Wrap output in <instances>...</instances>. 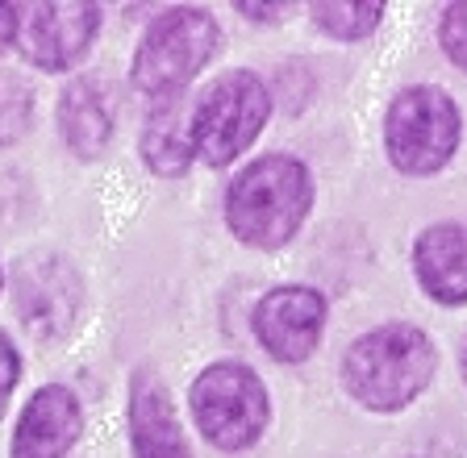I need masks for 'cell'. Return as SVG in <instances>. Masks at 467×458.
<instances>
[{
  "mask_svg": "<svg viewBox=\"0 0 467 458\" xmlns=\"http://www.w3.org/2000/svg\"><path fill=\"white\" fill-rule=\"evenodd\" d=\"M313 171L296 155H259L230 179L222 196V217L234 242L246 250L275 254L305 229L313 213Z\"/></svg>",
  "mask_w": 467,
  "mask_h": 458,
  "instance_id": "1",
  "label": "cell"
},
{
  "mask_svg": "<svg viewBox=\"0 0 467 458\" xmlns=\"http://www.w3.org/2000/svg\"><path fill=\"white\" fill-rule=\"evenodd\" d=\"M438 375V346L421 325L384 321L342 351L338 380L359 409L376 417L405 412L413 400L426 396Z\"/></svg>",
  "mask_w": 467,
  "mask_h": 458,
  "instance_id": "2",
  "label": "cell"
},
{
  "mask_svg": "<svg viewBox=\"0 0 467 458\" xmlns=\"http://www.w3.org/2000/svg\"><path fill=\"white\" fill-rule=\"evenodd\" d=\"M222 46L217 17L201 5H171L142 30L130 59V84L150 105L180 100Z\"/></svg>",
  "mask_w": 467,
  "mask_h": 458,
  "instance_id": "3",
  "label": "cell"
},
{
  "mask_svg": "<svg viewBox=\"0 0 467 458\" xmlns=\"http://www.w3.org/2000/svg\"><path fill=\"white\" fill-rule=\"evenodd\" d=\"M188 412L204 442L222 454H246L272 425V392L259 371L222 359L188 383Z\"/></svg>",
  "mask_w": 467,
  "mask_h": 458,
  "instance_id": "4",
  "label": "cell"
},
{
  "mask_svg": "<svg viewBox=\"0 0 467 458\" xmlns=\"http://www.w3.org/2000/svg\"><path fill=\"white\" fill-rule=\"evenodd\" d=\"M463 142V113L438 84H409L384 113V155L409 179L438 176Z\"/></svg>",
  "mask_w": 467,
  "mask_h": 458,
  "instance_id": "5",
  "label": "cell"
},
{
  "mask_svg": "<svg viewBox=\"0 0 467 458\" xmlns=\"http://www.w3.org/2000/svg\"><path fill=\"white\" fill-rule=\"evenodd\" d=\"M272 121V92L259 71L234 67L201 92L192 105V150L196 163L225 171L259 142Z\"/></svg>",
  "mask_w": 467,
  "mask_h": 458,
  "instance_id": "6",
  "label": "cell"
},
{
  "mask_svg": "<svg viewBox=\"0 0 467 458\" xmlns=\"http://www.w3.org/2000/svg\"><path fill=\"white\" fill-rule=\"evenodd\" d=\"M17 50L29 67L63 76L88 59V50L105 25V9L88 0H42V5H17Z\"/></svg>",
  "mask_w": 467,
  "mask_h": 458,
  "instance_id": "7",
  "label": "cell"
},
{
  "mask_svg": "<svg viewBox=\"0 0 467 458\" xmlns=\"http://www.w3.org/2000/svg\"><path fill=\"white\" fill-rule=\"evenodd\" d=\"M326 317H330V304L317 288L309 283H280V288H267V292L254 300L251 309V330L267 359L284 362V367H296V362H309L313 351L321 346V333H326Z\"/></svg>",
  "mask_w": 467,
  "mask_h": 458,
  "instance_id": "8",
  "label": "cell"
},
{
  "mask_svg": "<svg viewBox=\"0 0 467 458\" xmlns=\"http://www.w3.org/2000/svg\"><path fill=\"white\" fill-rule=\"evenodd\" d=\"M13 304H17L21 325L38 341H63L79 321L84 283L67 259L29 254L13 271Z\"/></svg>",
  "mask_w": 467,
  "mask_h": 458,
  "instance_id": "9",
  "label": "cell"
},
{
  "mask_svg": "<svg viewBox=\"0 0 467 458\" xmlns=\"http://www.w3.org/2000/svg\"><path fill=\"white\" fill-rule=\"evenodd\" d=\"M84 433V404L67 383H42L26 400L9 438V458H67Z\"/></svg>",
  "mask_w": 467,
  "mask_h": 458,
  "instance_id": "10",
  "label": "cell"
},
{
  "mask_svg": "<svg viewBox=\"0 0 467 458\" xmlns=\"http://www.w3.org/2000/svg\"><path fill=\"white\" fill-rule=\"evenodd\" d=\"M130 450L134 458H196L184 425L175 417V400L155 367H138L130 375Z\"/></svg>",
  "mask_w": 467,
  "mask_h": 458,
  "instance_id": "11",
  "label": "cell"
},
{
  "mask_svg": "<svg viewBox=\"0 0 467 458\" xmlns=\"http://www.w3.org/2000/svg\"><path fill=\"white\" fill-rule=\"evenodd\" d=\"M55 126L63 147L76 158H100L113 142L117 129V108L113 92L105 88V79L97 76H76L63 84L55 105Z\"/></svg>",
  "mask_w": 467,
  "mask_h": 458,
  "instance_id": "12",
  "label": "cell"
},
{
  "mask_svg": "<svg viewBox=\"0 0 467 458\" xmlns=\"http://www.w3.org/2000/svg\"><path fill=\"white\" fill-rule=\"evenodd\" d=\"M413 275L442 309L467 304V225L434 221L413 238Z\"/></svg>",
  "mask_w": 467,
  "mask_h": 458,
  "instance_id": "13",
  "label": "cell"
},
{
  "mask_svg": "<svg viewBox=\"0 0 467 458\" xmlns=\"http://www.w3.org/2000/svg\"><path fill=\"white\" fill-rule=\"evenodd\" d=\"M138 155H142L146 171L159 179H184L192 171V108H184V97L163 100L146 113L142 134H138Z\"/></svg>",
  "mask_w": 467,
  "mask_h": 458,
  "instance_id": "14",
  "label": "cell"
},
{
  "mask_svg": "<svg viewBox=\"0 0 467 458\" xmlns=\"http://www.w3.org/2000/svg\"><path fill=\"white\" fill-rule=\"evenodd\" d=\"M384 5L379 0H355V5H342V0H317L309 5V17L326 38L334 42H363L379 30L384 21Z\"/></svg>",
  "mask_w": 467,
  "mask_h": 458,
  "instance_id": "15",
  "label": "cell"
},
{
  "mask_svg": "<svg viewBox=\"0 0 467 458\" xmlns=\"http://www.w3.org/2000/svg\"><path fill=\"white\" fill-rule=\"evenodd\" d=\"M438 46L455 63L459 71H467V0H455L438 17Z\"/></svg>",
  "mask_w": 467,
  "mask_h": 458,
  "instance_id": "16",
  "label": "cell"
},
{
  "mask_svg": "<svg viewBox=\"0 0 467 458\" xmlns=\"http://www.w3.org/2000/svg\"><path fill=\"white\" fill-rule=\"evenodd\" d=\"M17 380H21V351L13 346L9 333L0 330V417H5L13 392H17Z\"/></svg>",
  "mask_w": 467,
  "mask_h": 458,
  "instance_id": "17",
  "label": "cell"
},
{
  "mask_svg": "<svg viewBox=\"0 0 467 458\" xmlns=\"http://www.w3.org/2000/svg\"><path fill=\"white\" fill-rule=\"evenodd\" d=\"M17 25H21L17 5H0V55H9L17 46Z\"/></svg>",
  "mask_w": 467,
  "mask_h": 458,
  "instance_id": "18",
  "label": "cell"
},
{
  "mask_svg": "<svg viewBox=\"0 0 467 458\" xmlns=\"http://www.w3.org/2000/svg\"><path fill=\"white\" fill-rule=\"evenodd\" d=\"M292 5H251V0H238V5H234V13H243V17H251V21H280L284 13H288Z\"/></svg>",
  "mask_w": 467,
  "mask_h": 458,
  "instance_id": "19",
  "label": "cell"
},
{
  "mask_svg": "<svg viewBox=\"0 0 467 458\" xmlns=\"http://www.w3.org/2000/svg\"><path fill=\"white\" fill-rule=\"evenodd\" d=\"M459 371H463V383H467V346H463V359H459Z\"/></svg>",
  "mask_w": 467,
  "mask_h": 458,
  "instance_id": "20",
  "label": "cell"
},
{
  "mask_svg": "<svg viewBox=\"0 0 467 458\" xmlns=\"http://www.w3.org/2000/svg\"><path fill=\"white\" fill-rule=\"evenodd\" d=\"M0 292H5V267H0Z\"/></svg>",
  "mask_w": 467,
  "mask_h": 458,
  "instance_id": "21",
  "label": "cell"
},
{
  "mask_svg": "<svg viewBox=\"0 0 467 458\" xmlns=\"http://www.w3.org/2000/svg\"><path fill=\"white\" fill-rule=\"evenodd\" d=\"M405 458H409V454H405Z\"/></svg>",
  "mask_w": 467,
  "mask_h": 458,
  "instance_id": "22",
  "label": "cell"
}]
</instances>
